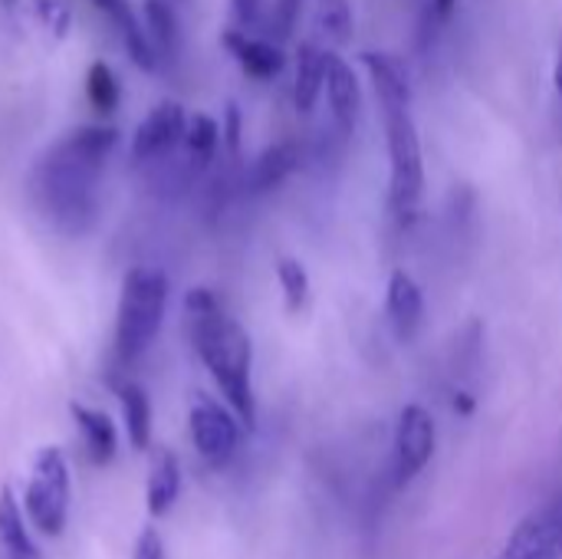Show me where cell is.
<instances>
[{"label":"cell","mask_w":562,"mask_h":559,"mask_svg":"<svg viewBox=\"0 0 562 559\" xmlns=\"http://www.w3.org/2000/svg\"><path fill=\"white\" fill-rule=\"evenodd\" d=\"M86 96H89V105L95 112H102V115L115 112L122 89H119V79H115L109 63H92L89 66V72H86Z\"/></svg>","instance_id":"603a6c76"},{"label":"cell","mask_w":562,"mask_h":559,"mask_svg":"<svg viewBox=\"0 0 562 559\" xmlns=\"http://www.w3.org/2000/svg\"><path fill=\"white\" fill-rule=\"evenodd\" d=\"M221 43L224 49L240 63V69L250 76V79H277L286 66V53L273 43V40H263V36H250L247 30H224L221 33Z\"/></svg>","instance_id":"7c38bea8"},{"label":"cell","mask_w":562,"mask_h":559,"mask_svg":"<svg viewBox=\"0 0 562 559\" xmlns=\"http://www.w3.org/2000/svg\"><path fill=\"white\" fill-rule=\"evenodd\" d=\"M168 310V277L151 267H132L122 280L115 310V359L122 366L138 362L155 343Z\"/></svg>","instance_id":"3957f363"},{"label":"cell","mask_w":562,"mask_h":559,"mask_svg":"<svg viewBox=\"0 0 562 559\" xmlns=\"http://www.w3.org/2000/svg\"><path fill=\"white\" fill-rule=\"evenodd\" d=\"M458 3H461V0H428V3H425L422 30H418V43H422V46H431V43H435V36L441 33V26H448L451 16L458 13Z\"/></svg>","instance_id":"484cf974"},{"label":"cell","mask_w":562,"mask_h":559,"mask_svg":"<svg viewBox=\"0 0 562 559\" xmlns=\"http://www.w3.org/2000/svg\"><path fill=\"white\" fill-rule=\"evenodd\" d=\"M240 418L234 415V409L227 405H217L214 399H204L198 395L191 402V415H188V428H191V441H194V451L214 465V468H224L237 448H240Z\"/></svg>","instance_id":"52a82bcc"},{"label":"cell","mask_w":562,"mask_h":559,"mask_svg":"<svg viewBox=\"0 0 562 559\" xmlns=\"http://www.w3.org/2000/svg\"><path fill=\"white\" fill-rule=\"evenodd\" d=\"M359 63H362V69H366V76H369L382 109H389V105H412V82H408L405 66L395 56L366 49V53H359Z\"/></svg>","instance_id":"4fadbf2b"},{"label":"cell","mask_w":562,"mask_h":559,"mask_svg":"<svg viewBox=\"0 0 562 559\" xmlns=\"http://www.w3.org/2000/svg\"><path fill=\"white\" fill-rule=\"evenodd\" d=\"M494 559H562V494L527 514Z\"/></svg>","instance_id":"ba28073f"},{"label":"cell","mask_w":562,"mask_h":559,"mask_svg":"<svg viewBox=\"0 0 562 559\" xmlns=\"http://www.w3.org/2000/svg\"><path fill=\"white\" fill-rule=\"evenodd\" d=\"M300 10H303V0H273L270 16H267V30H270V36L286 40V36L296 30Z\"/></svg>","instance_id":"4316f807"},{"label":"cell","mask_w":562,"mask_h":559,"mask_svg":"<svg viewBox=\"0 0 562 559\" xmlns=\"http://www.w3.org/2000/svg\"><path fill=\"white\" fill-rule=\"evenodd\" d=\"M23 511L43 537H59L69 517V465L59 448H43L23 494Z\"/></svg>","instance_id":"5b68a950"},{"label":"cell","mask_w":562,"mask_h":559,"mask_svg":"<svg viewBox=\"0 0 562 559\" xmlns=\"http://www.w3.org/2000/svg\"><path fill=\"white\" fill-rule=\"evenodd\" d=\"M231 7H234V16H237L244 26H250V23L260 16V7H263V0H231Z\"/></svg>","instance_id":"f546056e"},{"label":"cell","mask_w":562,"mask_h":559,"mask_svg":"<svg viewBox=\"0 0 562 559\" xmlns=\"http://www.w3.org/2000/svg\"><path fill=\"white\" fill-rule=\"evenodd\" d=\"M119 132L82 125L56 138L30 175L36 211L66 237H82L99 217V181Z\"/></svg>","instance_id":"6da1fadb"},{"label":"cell","mask_w":562,"mask_h":559,"mask_svg":"<svg viewBox=\"0 0 562 559\" xmlns=\"http://www.w3.org/2000/svg\"><path fill=\"white\" fill-rule=\"evenodd\" d=\"M319 26L333 43H349L356 36V13L349 0H319Z\"/></svg>","instance_id":"d4e9b609"},{"label":"cell","mask_w":562,"mask_h":559,"mask_svg":"<svg viewBox=\"0 0 562 559\" xmlns=\"http://www.w3.org/2000/svg\"><path fill=\"white\" fill-rule=\"evenodd\" d=\"M227 122H224V128H221V135H224V142H227V148L231 152H237L240 148V109L231 102L227 105V115H224Z\"/></svg>","instance_id":"f1b7e54d"},{"label":"cell","mask_w":562,"mask_h":559,"mask_svg":"<svg viewBox=\"0 0 562 559\" xmlns=\"http://www.w3.org/2000/svg\"><path fill=\"white\" fill-rule=\"evenodd\" d=\"M0 559H40L23 524V507L10 488H0Z\"/></svg>","instance_id":"ac0fdd59"},{"label":"cell","mask_w":562,"mask_h":559,"mask_svg":"<svg viewBox=\"0 0 562 559\" xmlns=\"http://www.w3.org/2000/svg\"><path fill=\"white\" fill-rule=\"evenodd\" d=\"M76 425H79V435H82V445H86V458L92 465H109L115 458V448H119V435H115V425L105 412H95V409H86V405H72L69 409Z\"/></svg>","instance_id":"2e32d148"},{"label":"cell","mask_w":562,"mask_h":559,"mask_svg":"<svg viewBox=\"0 0 562 559\" xmlns=\"http://www.w3.org/2000/svg\"><path fill=\"white\" fill-rule=\"evenodd\" d=\"M326 89V49L316 43H300L296 49V76H293V102L300 112H313Z\"/></svg>","instance_id":"9a60e30c"},{"label":"cell","mask_w":562,"mask_h":559,"mask_svg":"<svg viewBox=\"0 0 562 559\" xmlns=\"http://www.w3.org/2000/svg\"><path fill=\"white\" fill-rule=\"evenodd\" d=\"M553 82H557V92L562 96V43L560 53H557V63H553Z\"/></svg>","instance_id":"4dcf8cb0"},{"label":"cell","mask_w":562,"mask_h":559,"mask_svg":"<svg viewBox=\"0 0 562 559\" xmlns=\"http://www.w3.org/2000/svg\"><path fill=\"white\" fill-rule=\"evenodd\" d=\"M184 128H188V112L181 102H158L145 122L135 128L132 138V158L135 161H158L171 155L178 145H184Z\"/></svg>","instance_id":"9c48e42d"},{"label":"cell","mask_w":562,"mask_h":559,"mask_svg":"<svg viewBox=\"0 0 562 559\" xmlns=\"http://www.w3.org/2000/svg\"><path fill=\"white\" fill-rule=\"evenodd\" d=\"M217 145H221V125L211 115H204V112L191 115L188 119V128H184V148H188V155L194 161H207L217 152Z\"/></svg>","instance_id":"cb8c5ba5"},{"label":"cell","mask_w":562,"mask_h":559,"mask_svg":"<svg viewBox=\"0 0 562 559\" xmlns=\"http://www.w3.org/2000/svg\"><path fill=\"white\" fill-rule=\"evenodd\" d=\"M277 280L283 290V303L286 313H300L310 303V273L296 257H280L277 260Z\"/></svg>","instance_id":"7402d4cb"},{"label":"cell","mask_w":562,"mask_h":559,"mask_svg":"<svg viewBox=\"0 0 562 559\" xmlns=\"http://www.w3.org/2000/svg\"><path fill=\"white\" fill-rule=\"evenodd\" d=\"M135 559H165V547L155 527H145L138 544H135Z\"/></svg>","instance_id":"83f0119b"},{"label":"cell","mask_w":562,"mask_h":559,"mask_svg":"<svg viewBox=\"0 0 562 559\" xmlns=\"http://www.w3.org/2000/svg\"><path fill=\"white\" fill-rule=\"evenodd\" d=\"M188 333L198 359L211 372L224 402L234 415L254 428L257 425V399H254V346L247 329L224 310V303L211 290H191L184 300Z\"/></svg>","instance_id":"7a4b0ae2"},{"label":"cell","mask_w":562,"mask_h":559,"mask_svg":"<svg viewBox=\"0 0 562 559\" xmlns=\"http://www.w3.org/2000/svg\"><path fill=\"white\" fill-rule=\"evenodd\" d=\"M300 165V148L293 142H277L270 148H263L250 168V191H273L277 185H283Z\"/></svg>","instance_id":"d6986e66"},{"label":"cell","mask_w":562,"mask_h":559,"mask_svg":"<svg viewBox=\"0 0 562 559\" xmlns=\"http://www.w3.org/2000/svg\"><path fill=\"white\" fill-rule=\"evenodd\" d=\"M323 92H326L336 125L346 135L356 132V122L362 115V86H359L356 69L336 49H326V89Z\"/></svg>","instance_id":"8fae6325"},{"label":"cell","mask_w":562,"mask_h":559,"mask_svg":"<svg viewBox=\"0 0 562 559\" xmlns=\"http://www.w3.org/2000/svg\"><path fill=\"white\" fill-rule=\"evenodd\" d=\"M438 432L435 418L425 405H405L395 422V445H392V474L395 488L412 484L435 458Z\"/></svg>","instance_id":"8992f818"},{"label":"cell","mask_w":562,"mask_h":559,"mask_svg":"<svg viewBox=\"0 0 562 559\" xmlns=\"http://www.w3.org/2000/svg\"><path fill=\"white\" fill-rule=\"evenodd\" d=\"M145 26H148V40L155 46V53L171 56L178 49V16L165 0H145Z\"/></svg>","instance_id":"44dd1931"},{"label":"cell","mask_w":562,"mask_h":559,"mask_svg":"<svg viewBox=\"0 0 562 559\" xmlns=\"http://www.w3.org/2000/svg\"><path fill=\"white\" fill-rule=\"evenodd\" d=\"M181 494V468L171 451H158L151 468H148V484H145V507L151 517H165Z\"/></svg>","instance_id":"e0dca14e"},{"label":"cell","mask_w":562,"mask_h":559,"mask_svg":"<svg viewBox=\"0 0 562 559\" xmlns=\"http://www.w3.org/2000/svg\"><path fill=\"white\" fill-rule=\"evenodd\" d=\"M385 148H389V208L398 224H412L425 194V155L412 105L382 109Z\"/></svg>","instance_id":"277c9868"},{"label":"cell","mask_w":562,"mask_h":559,"mask_svg":"<svg viewBox=\"0 0 562 559\" xmlns=\"http://www.w3.org/2000/svg\"><path fill=\"white\" fill-rule=\"evenodd\" d=\"M385 316L402 343H412L425 323V293L408 270H392L385 287Z\"/></svg>","instance_id":"30bf717a"},{"label":"cell","mask_w":562,"mask_h":559,"mask_svg":"<svg viewBox=\"0 0 562 559\" xmlns=\"http://www.w3.org/2000/svg\"><path fill=\"white\" fill-rule=\"evenodd\" d=\"M115 392H119V402H122L128 441L138 451H145L151 445V402H148V392L142 385H135V382H119Z\"/></svg>","instance_id":"ffe728a7"},{"label":"cell","mask_w":562,"mask_h":559,"mask_svg":"<svg viewBox=\"0 0 562 559\" xmlns=\"http://www.w3.org/2000/svg\"><path fill=\"white\" fill-rule=\"evenodd\" d=\"M89 3H92L99 13H105V20L119 30L122 46L128 49L132 63H135L138 69L151 72V69L158 66V53H155V46H151V40H148V30L138 26V20H135L128 0H89Z\"/></svg>","instance_id":"5bb4252c"}]
</instances>
